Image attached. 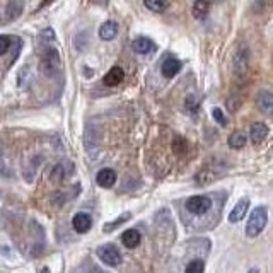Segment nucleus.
Segmentation results:
<instances>
[{
  "mask_svg": "<svg viewBox=\"0 0 273 273\" xmlns=\"http://www.w3.org/2000/svg\"><path fill=\"white\" fill-rule=\"evenodd\" d=\"M268 222V212L265 207H256L255 210L251 212L250 221L246 224V236L256 237L263 232V229L266 227Z\"/></svg>",
  "mask_w": 273,
  "mask_h": 273,
  "instance_id": "nucleus-1",
  "label": "nucleus"
},
{
  "mask_svg": "<svg viewBox=\"0 0 273 273\" xmlns=\"http://www.w3.org/2000/svg\"><path fill=\"white\" fill-rule=\"evenodd\" d=\"M60 67H62L60 53H58L55 48H46V50L41 53V58H40V70L46 77H53L60 70Z\"/></svg>",
  "mask_w": 273,
  "mask_h": 273,
  "instance_id": "nucleus-2",
  "label": "nucleus"
},
{
  "mask_svg": "<svg viewBox=\"0 0 273 273\" xmlns=\"http://www.w3.org/2000/svg\"><path fill=\"white\" fill-rule=\"evenodd\" d=\"M212 207V200L208 197H203V195H197V197H192L186 200V210L193 215H203V213L208 212V208Z\"/></svg>",
  "mask_w": 273,
  "mask_h": 273,
  "instance_id": "nucleus-3",
  "label": "nucleus"
},
{
  "mask_svg": "<svg viewBox=\"0 0 273 273\" xmlns=\"http://www.w3.org/2000/svg\"><path fill=\"white\" fill-rule=\"evenodd\" d=\"M97 256L102 263L110 266H118L121 263V255L120 251L116 250L113 244H104V246H99L97 248Z\"/></svg>",
  "mask_w": 273,
  "mask_h": 273,
  "instance_id": "nucleus-4",
  "label": "nucleus"
},
{
  "mask_svg": "<svg viewBox=\"0 0 273 273\" xmlns=\"http://www.w3.org/2000/svg\"><path fill=\"white\" fill-rule=\"evenodd\" d=\"M256 108L268 116L273 115V94L270 91H260L256 96Z\"/></svg>",
  "mask_w": 273,
  "mask_h": 273,
  "instance_id": "nucleus-5",
  "label": "nucleus"
},
{
  "mask_svg": "<svg viewBox=\"0 0 273 273\" xmlns=\"http://www.w3.org/2000/svg\"><path fill=\"white\" fill-rule=\"evenodd\" d=\"M179 70H181V62L174 57H168L162 62V65H160V72H162V75L166 79H173V77H176L179 74Z\"/></svg>",
  "mask_w": 273,
  "mask_h": 273,
  "instance_id": "nucleus-6",
  "label": "nucleus"
},
{
  "mask_svg": "<svg viewBox=\"0 0 273 273\" xmlns=\"http://www.w3.org/2000/svg\"><path fill=\"white\" fill-rule=\"evenodd\" d=\"M234 67H236L237 75H241V77L246 75L248 67H250V51H248L244 46L236 53V58H234Z\"/></svg>",
  "mask_w": 273,
  "mask_h": 273,
  "instance_id": "nucleus-7",
  "label": "nucleus"
},
{
  "mask_svg": "<svg viewBox=\"0 0 273 273\" xmlns=\"http://www.w3.org/2000/svg\"><path fill=\"white\" fill-rule=\"evenodd\" d=\"M248 208H250V198H241L236 203V207L232 208V212L229 213V222H232V224L241 222L248 213Z\"/></svg>",
  "mask_w": 273,
  "mask_h": 273,
  "instance_id": "nucleus-8",
  "label": "nucleus"
},
{
  "mask_svg": "<svg viewBox=\"0 0 273 273\" xmlns=\"http://www.w3.org/2000/svg\"><path fill=\"white\" fill-rule=\"evenodd\" d=\"M72 226H74V229L79 234H86L92 227V219L89 213L79 212L77 215H74V219H72Z\"/></svg>",
  "mask_w": 273,
  "mask_h": 273,
  "instance_id": "nucleus-9",
  "label": "nucleus"
},
{
  "mask_svg": "<svg viewBox=\"0 0 273 273\" xmlns=\"http://www.w3.org/2000/svg\"><path fill=\"white\" fill-rule=\"evenodd\" d=\"M96 183L99 184L101 188H111L116 183V173L113 169H101L96 176Z\"/></svg>",
  "mask_w": 273,
  "mask_h": 273,
  "instance_id": "nucleus-10",
  "label": "nucleus"
},
{
  "mask_svg": "<svg viewBox=\"0 0 273 273\" xmlns=\"http://www.w3.org/2000/svg\"><path fill=\"white\" fill-rule=\"evenodd\" d=\"M123 79H125L123 68H121V67H113L108 72V74L104 75L102 82H104V86H108V87H115V86L121 84V82H123Z\"/></svg>",
  "mask_w": 273,
  "mask_h": 273,
  "instance_id": "nucleus-11",
  "label": "nucleus"
},
{
  "mask_svg": "<svg viewBox=\"0 0 273 273\" xmlns=\"http://www.w3.org/2000/svg\"><path fill=\"white\" fill-rule=\"evenodd\" d=\"M118 34V24L115 21H106L102 22V26L99 28V38L104 41H111L113 38H116Z\"/></svg>",
  "mask_w": 273,
  "mask_h": 273,
  "instance_id": "nucleus-12",
  "label": "nucleus"
},
{
  "mask_svg": "<svg viewBox=\"0 0 273 273\" xmlns=\"http://www.w3.org/2000/svg\"><path fill=\"white\" fill-rule=\"evenodd\" d=\"M266 135H268V126L265 123H255L251 126L250 137H251V142L255 145H260L266 139Z\"/></svg>",
  "mask_w": 273,
  "mask_h": 273,
  "instance_id": "nucleus-13",
  "label": "nucleus"
},
{
  "mask_svg": "<svg viewBox=\"0 0 273 273\" xmlns=\"http://www.w3.org/2000/svg\"><path fill=\"white\" fill-rule=\"evenodd\" d=\"M131 48H133L135 53H140V55H147V53H150L154 50V43L149 40V38L145 36H140L137 38V40H133V43H131Z\"/></svg>",
  "mask_w": 273,
  "mask_h": 273,
  "instance_id": "nucleus-14",
  "label": "nucleus"
},
{
  "mask_svg": "<svg viewBox=\"0 0 273 273\" xmlns=\"http://www.w3.org/2000/svg\"><path fill=\"white\" fill-rule=\"evenodd\" d=\"M140 241H142V236H140L139 231H135V229H128V231L123 232V236H121V242L130 248V250H133L140 244Z\"/></svg>",
  "mask_w": 273,
  "mask_h": 273,
  "instance_id": "nucleus-15",
  "label": "nucleus"
},
{
  "mask_svg": "<svg viewBox=\"0 0 273 273\" xmlns=\"http://www.w3.org/2000/svg\"><path fill=\"white\" fill-rule=\"evenodd\" d=\"M208 11H210V0H195L193 9H192V14L195 19L202 21V19L207 17Z\"/></svg>",
  "mask_w": 273,
  "mask_h": 273,
  "instance_id": "nucleus-16",
  "label": "nucleus"
},
{
  "mask_svg": "<svg viewBox=\"0 0 273 273\" xmlns=\"http://www.w3.org/2000/svg\"><path fill=\"white\" fill-rule=\"evenodd\" d=\"M246 142H248V139L242 131H234V133L229 137V147L231 149H236V150L242 149L246 145Z\"/></svg>",
  "mask_w": 273,
  "mask_h": 273,
  "instance_id": "nucleus-17",
  "label": "nucleus"
},
{
  "mask_svg": "<svg viewBox=\"0 0 273 273\" xmlns=\"http://www.w3.org/2000/svg\"><path fill=\"white\" fill-rule=\"evenodd\" d=\"M22 12V2L21 0H11L7 6V19L12 21V19H17L19 14Z\"/></svg>",
  "mask_w": 273,
  "mask_h": 273,
  "instance_id": "nucleus-18",
  "label": "nucleus"
},
{
  "mask_svg": "<svg viewBox=\"0 0 273 273\" xmlns=\"http://www.w3.org/2000/svg\"><path fill=\"white\" fill-rule=\"evenodd\" d=\"M184 108H186V111L189 115H195L200 108V101L193 94H189L186 99H184Z\"/></svg>",
  "mask_w": 273,
  "mask_h": 273,
  "instance_id": "nucleus-19",
  "label": "nucleus"
},
{
  "mask_svg": "<svg viewBox=\"0 0 273 273\" xmlns=\"http://www.w3.org/2000/svg\"><path fill=\"white\" fill-rule=\"evenodd\" d=\"M144 4L152 12H162L166 9V0H144Z\"/></svg>",
  "mask_w": 273,
  "mask_h": 273,
  "instance_id": "nucleus-20",
  "label": "nucleus"
},
{
  "mask_svg": "<svg viewBox=\"0 0 273 273\" xmlns=\"http://www.w3.org/2000/svg\"><path fill=\"white\" fill-rule=\"evenodd\" d=\"M130 217H131V213L126 212V213H123V215H120L118 219H116V221H113L111 224H106V226H104V232H111V231H115L116 227H120L121 224H123L125 221H128Z\"/></svg>",
  "mask_w": 273,
  "mask_h": 273,
  "instance_id": "nucleus-21",
  "label": "nucleus"
},
{
  "mask_svg": "<svg viewBox=\"0 0 273 273\" xmlns=\"http://www.w3.org/2000/svg\"><path fill=\"white\" fill-rule=\"evenodd\" d=\"M205 270V265L202 260H193L188 263L186 270H184V273H203Z\"/></svg>",
  "mask_w": 273,
  "mask_h": 273,
  "instance_id": "nucleus-22",
  "label": "nucleus"
},
{
  "mask_svg": "<svg viewBox=\"0 0 273 273\" xmlns=\"http://www.w3.org/2000/svg\"><path fill=\"white\" fill-rule=\"evenodd\" d=\"M12 45V38L7 34H0V55H6Z\"/></svg>",
  "mask_w": 273,
  "mask_h": 273,
  "instance_id": "nucleus-23",
  "label": "nucleus"
},
{
  "mask_svg": "<svg viewBox=\"0 0 273 273\" xmlns=\"http://www.w3.org/2000/svg\"><path fill=\"white\" fill-rule=\"evenodd\" d=\"M186 149H188L186 140H184V139H179V137H178V139L174 140V144H173V150H174L176 154L181 155V154L186 152Z\"/></svg>",
  "mask_w": 273,
  "mask_h": 273,
  "instance_id": "nucleus-24",
  "label": "nucleus"
},
{
  "mask_svg": "<svg viewBox=\"0 0 273 273\" xmlns=\"http://www.w3.org/2000/svg\"><path fill=\"white\" fill-rule=\"evenodd\" d=\"M212 116H213V120H215L219 125H222V126L227 125V118H226V115L222 113L221 108H213L212 110Z\"/></svg>",
  "mask_w": 273,
  "mask_h": 273,
  "instance_id": "nucleus-25",
  "label": "nucleus"
},
{
  "mask_svg": "<svg viewBox=\"0 0 273 273\" xmlns=\"http://www.w3.org/2000/svg\"><path fill=\"white\" fill-rule=\"evenodd\" d=\"M94 4H97V6H101V7H106L108 6V0H94Z\"/></svg>",
  "mask_w": 273,
  "mask_h": 273,
  "instance_id": "nucleus-26",
  "label": "nucleus"
},
{
  "mask_svg": "<svg viewBox=\"0 0 273 273\" xmlns=\"http://www.w3.org/2000/svg\"><path fill=\"white\" fill-rule=\"evenodd\" d=\"M248 273H260V271H258V270H256V268H253V270H250V271H248Z\"/></svg>",
  "mask_w": 273,
  "mask_h": 273,
  "instance_id": "nucleus-27",
  "label": "nucleus"
},
{
  "mask_svg": "<svg viewBox=\"0 0 273 273\" xmlns=\"http://www.w3.org/2000/svg\"><path fill=\"white\" fill-rule=\"evenodd\" d=\"M43 273H50V270H48V268H43Z\"/></svg>",
  "mask_w": 273,
  "mask_h": 273,
  "instance_id": "nucleus-28",
  "label": "nucleus"
}]
</instances>
